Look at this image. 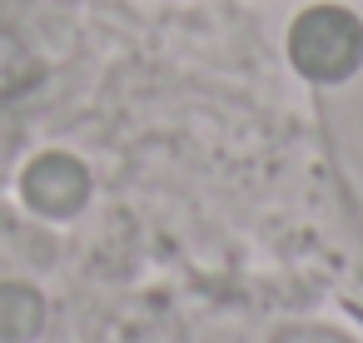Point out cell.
<instances>
[{"label": "cell", "mask_w": 363, "mask_h": 343, "mask_svg": "<svg viewBox=\"0 0 363 343\" xmlns=\"http://www.w3.org/2000/svg\"><path fill=\"white\" fill-rule=\"evenodd\" d=\"M289 60L303 80H348L363 65V21L343 6H308L289 30Z\"/></svg>", "instance_id": "6da1fadb"}, {"label": "cell", "mask_w": 363, "mask_h": 343, "mask_svg": "<svg viewBox=\"0 0 363 343\" xmlns=\"http://www.w3.org/2000/svg\"><path fill=\"white\" fill-rule=\"evenodd\" d=\"M21 194L35 214L45 219H70L85 209L90 199V169L75 154H40L26 174H21Z\"/></svg>", "instance_id": "7a4b0ae2"}, {"label": "cell", "mask_w": 363, "mask_h": 343, "mask_svg": "<svg viewBox=\"0 0 363 343\" xmlns=\"http://www.w3.org/2000/svg\"><path fill=\"white\" fill-rule=\"evenodd\" d=\"M45 328V298L30 283H0V338L26 343Z\"/></svg>", "instance_id": "3957f363"}, {"label": "cell", "mask_w": 363, "mask_h": 343, "mask_svg": "<svg viewBox=\"0 0 363 343\" xmlns=\"http://www.w3.org/2000/svg\"><path fill=\"white\" fill-rule=\"evenodd\" d=\"M35 80H40V65H35L30 45H26L16 30H6V26H0V100H16V95H26Z\"/></svg>", "instance_id": "277c9868"}]
</instances>
